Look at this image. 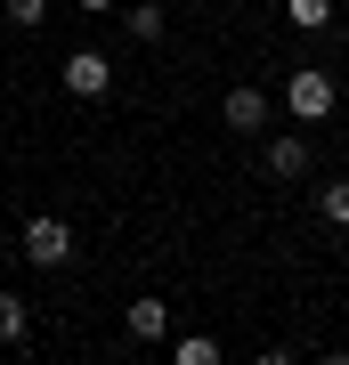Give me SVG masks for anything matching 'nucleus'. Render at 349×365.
<instances>
[{
  "label": "nucleus",
  "mask_w": 349,
  "mask_h": 365,
  "mask_svg": "<svg viewBox=\"0 0 349 365\" xmlns=\"http://www.w3.org/2000/svg\"><path fill=\"white\" fill-rule=\"evenodd\" d=\"M317 211H325V227L349 235V179H325V187H317Z\"/></svg>",
  "instance_id": "nucleus-9"
},
{
  "label": "nucleus",
  "mask_w": 349,
  "mask_h": 365,
  "mask_svg": "<svg viewBox=\"0 0 349 365\" xmlns=\"http://www.w3.org/2000/svg\"><path fill=\"white\" fill-rule=\"evenodd\" d=\"M163 25H171L163 0H122V33L130 41H163Z\"/></svg>",
  "instance_id": "nucleus-7"
},
{
  "label": "nucleus",
  "mask_w": 349,
  "mask_h": 365,
  "mask_svg": "<svg viewBox=\"0 0 349 365\" xmlns=\"http://www.w3.org/2000/svg\"><path fill=\"white\" fill-rule=\"evenodd\" d=\"M309 170H317V155H309L300 130H276L268 138V179H309Z\"/></svg>",
  "instance_id": "nucleus-6"
},
{
  "label": "nucleus",
  "mask_w": 349,
  "mask_h": 365,
  "mask_svg": "<svg viewBox=\"0 0 349 365\" xmlns=\"http://www.w3.org/2000/svg\"><path fill=\"white\" fill-rule=\"evenodd\" d=\"M171 357H179V365H211V357H220V341H211V333H179V341H171Z\"/></svg>",
  "instance_id": "nucleus-12"
},
{
  "label": "nucleus",
  "mask_w": 349,
  "mask_h": 365,
  "mask_svg": "<svg viewBox=\"0 0 349 365\" xmlns=\"http://www.w3.org/2000/svg\"><path fill=\"white\" fill-rule=\"evenodd\" d=\"M57 81H65V98H81V106H106V98H114V57H106V49H65Z\"/></svg>",
  "instance_id": "nucleus-1"
},
{
  "label": "nucleus",
  "mask_w": 349,
  "mask_h": 365,
  "mask_svg": "<svg viewBox=\"0 0 349 365\" xmlns=\"http://www.w3.org/2000/svg\"><path fill=\"white\" fill-rule=\"evenodd\" d=\"M74 9H81V16H106V9H122V0H74Z\"/></svg>",
  "instance_id": "nucleus-13"
},
{
  "label": "nucleus",
  "mask_w": 349,
  "mask_h": 365,
  "mask_svg": "<svg viewBox=\"0 0 349 365\" xmlns=\"http://www.w3.org/2000/svg\"><path fill=\"white\" fill-rule=\"evenodd\" d=\"M285 16H293V33H325L333 25V0H285Z\"/></svg>",
  "instance_id": "nucleus-10"
},
{
  "label": "nucleus",
  "mask_w": 349,
  "mask_h": 365,
  "mask_svg": "<svg viewBox=\"0 0 349 365\" xmlns=\"http://www.w3.org/2000/svg\"><path fill=\"white\" fill-rule=\"evenodd\" d=\"M333 106H341V81L325 73V66H300V73L285 81V114H293V122H325Z\"/></svg>",
  "instance_id": "nucleus-2"
},
{
  "label": "nucleus",
  "mask_w": 349,
  "mask_h": 365,
  "mask_svg": "<svg viewBox=\"0 0 349 365\" xmlns=\"http://www.w3.org/2000/svg\"><path fill=\"white\" fill-rule=\"evenodd\" d=\"M0 16H9L16 33H41L49 25V0H0Z\"/></svg>",
  "instance_id": "nucleus-11"
},
{
  "label": "nucleus",
  "mask_w": 349,
  "mask_h": 365,
  "mask_svg": "<svg viewBox=\"0 0 349 365\" xmlns=\"http://www.w3.org/2000/svg\"><path fill=\"white\" fill-rule=\"evenodd\" d=\"M25 341H33V309L16 292H0V349H25Z\"/></svg>",
  "instance_id": "nucleus-8"
},
{
  "label": "nucleus",
  "mask_w": 349,
  "mask_h": 365,
  "mask_svg": "<svg viewBox=\"0 0 349 365\" xmlns=\"http://www.w3.org/2000/svg\"><path fill=\"white\" fill-rule=\"evenodd\" d=\"M122 333L138 341V349H163V341H171V300L138 292V300H130V309H122Z\"/></svg>",
  "instance_id": "nucleus-5"
},
{
  "label": "nucleus",
  "mask_w": 349,
  "mask_h": 365,
  "mask_svg": "<svg viewBox=\"0 0 349 365\" xmlns=\"http://www.w3.org/2000/svg\"><path fill=\"white\" fill-rule=\"evenodd\" d=\"M16 252H25V268H65V260H74V227H65L57 211H33Z\"/></svg>",
  "instance_id": "nucleus-4"
},
{
  "label": "nucleus",
  "mask_w": 349,
  "mask_h": 365,
  "mask_svg": "<svg viewBox=\"0 0 349 365\" xmlns=\"http://www.w3.org/2000/svg\"><path fill=\"white\" fill-rule=\"evenodd\" d=\"M268 122H276V98H268V90H252V81L220 90V130H236V138H260Z\"/></svg>",
  "instance_id": "nucleus-3"
}]
</instances>
